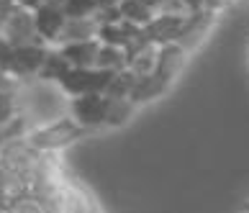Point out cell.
Segmentation results:
<instances>
[{
	"label": "cell",
	"instance_id": "obj_1",
	"mask_svg": "<svg viewBox=\"0 0 249 213\" xmlns=\"http://www.w3.org/2000/svg\"><path fill=\"white\" fill-rule=\"evenodd\" d=\"M88 134V128H82L72 116H57V118H49L44 124H36L29 128V144L34 146L36 152H54L59 154L62 149H67L75 142H80L82 136Z\"/></svg>",
	"mask_w": 249,
	"mask_h": 213
},
{
	"label": "cell",
	"instance_id": "obj_2",
	"mask_svg": "<svg viewBox=\"0 0 249 213\" xmlns=\"http://www.w3.org/2000/svg\"><path fill=\"white\" fill-rule=\"evenodd\" d=\"M44 208L54 211V213H85V211H98V203L93 200V195L80 188L75 180H64L62 185L52 188L49 193L39 195Z\"/></svg>",
	"mask_w": 249,
	"mask_h": 213
},
{
	"label": "cell",
	"instance_id": "obj_3",
	"mask_svg": "<svg viewBox=\"0 0 249 213\" xmlns=\"http://www.w3.org/2000/svg\"><path fill=\"white\" fill-rule=\"evenodd\" d=\"M47 49L49 44H21V46H11L8 57L3 59L0 70L8 72L11 77L21 80V82H29L36 80L41 72V64L44 57H47Z\"/></svg>",
	"mask_w": 249,
	"mask_h": 213
},
{
	"label": "cell",
	"instance_id": "obj_4",
	"mask_svg": "<svg viewBox=\"0 0 249 213\" xmlns=\"http://www.w3.org/2000/svg\"><path fill=\"white\" fill-rule=\"evenodd\" d=\"M116 72L103 70V67H72L57 85L67 98L72 95H82V92H106L108 82Z\"/></svg>",
	"mask_w": 249,
	"mask_h": 213
},
{
	"label": "cell",
	"instance_id": "obj_5",
	"mask_svg": "<svg viewBox=\"0 0 249 213\" xmlns=\"http://www.w3.org/2000/svg\"><path fill=\"white\" fill-rule=\"evenodd\" d=\"M106 113H108V95L106 92H82V95L70 98V116L82 126V128H100L106 126Z\"/></svg>",
	"mask_w": 249,
	"mask_h": 213
},
{
	"label": "cell",
	"instance_id": "obj_6",
	"mask_svg": "<svg viewBox=\"0 0 249 213\" xmlns=\"http://www.w3.org/2000/svg\"><path fill=\"white\" fill-rule=\"evenodd\" d=\"M0 34H3L13 46H21V44H44L41 41V34H39V26H36L34 8H26V5H16V11L5 18L3 26H0Z\"/></svg>",
	"mask_w": 249,
	"mask_h": 213
},
{
	"label": "cell",
	"instance_id": "obj_7",
	"mask_svg": "<svg viewBox=\"0 0 249 213\" xmlns=\"http://www.w3.org/2000/svg\"><path fill=\"white\" fill-rule=\"evenodd\" d=\"M188 59V49L182 44L178 41H167V44H160V52H157V67L152 72V80L160 85V90L164 92L172 82L175 77L180 75V70H182V64H185Z\"/></svg>",
	"mask_w": 249,
	"mask_h": 213
},
{
	"label": "cell",
	"instance_id": "obj_8",
	"mask_svg": "<svg viewBox=\"0 0 249 213\" xmlns=\"http://www.w3.org/2000/svg\"><path fill=\"white\" fill-rule=\"evenodd\" d=\"M190 13H167V11H157V16L144 26V36L152 44H167V41H178L182 29H185Z\"/></svg>",
	"mask_w": 249,
	"mask_h": 213
},
{
	"label": "cell",
	"instance_id": "obj_9",
	"mask_svg": "<svg viewBox=\"0 0 249 213\" xmlns=\"http://www.w3.org/2000/svg\"><path fill=\"white\" fill-rule=\"evenodd\" d=\"M34 13H36V26H39L41 41L49 44V46H57L59 39H62L64 23H67V13H64V8L39 5V8H34Z\"/></svg>",
	"mask_w": 249,
	"mask_h": 213
},
{
	"label": "cell",
	"instance_id": "obj_10",
	"mask_svg": "<svg viewBox=\"0 0 249 213\" xmlns=\"http://www.w3.org/2000/svg\"><path fill=\"white\" fill-rule=\"evenodd\" d=\"M216 21V11H208V8H198V11H193L185 21V29H182L178 44H182L185 49H196V46L203 41V36L211 31V26Z\"/></svg>",
	"mask_w": 249,
	"mask_h": 213
},
{
	"label": "cell",
	"instance_id": "obj_11",
	"mask_svg": "<svg viewBox=\"0 0 249 213\" xmlns=\"http://www.w3.org/2000/svg\"><path fill=\"white\" fill-rule=\"evenodd\" d=\"M142 34H144V26L126 21V18H118V21H110V23H100L98 39L103 44H116V46H124L126 49L136 39H142Z\"/></svg>",
	"mask_w": 249,
	"mask_h": 213
},
{
	"label": "cell",
	"instance_id": "obj_12",
	"mask_svg": "<svg viewBox=\"0 0 249 213\" xmlns=\"http://www.w3.org/2000/svg\"><path fill=\"white\" fill-rule=\"evenodd\" d=\"M100 44H103L100 39H85V41L59 44V49L64 52V57L72 62V67H95Z\"/></svg>",
	"mask_w": 249,
	"mask_h": 213
},
{
	"label": "cell",
	"instance_id": "obj_13",
	"mask_svg": "<svg viewBox=\"0 0 249 213\" xmlns=\"http://www.w3.org/2000/svg\"><path fill=\"white\" fill-rule=\"evenodd\" d=\"M100 34V21L98 16H80V18H67L62 31L59 44H70V41H85V39H98ZM57 44V46H59Z\"/></svg>",
	"mask_w": 249,
	"mask_h": 213
},
{
	"label": "cell",
	"instance_id": "obj_14",
	"mask_svg": "<svg viewBox=\"0 0 249 213\" xmlns=\"http://www.w3.org/2000/svg\"><path fill=\"white\" fill-rule=\"evenodd\" d=\"M72 70V62L64 57V52L59 49V46H49L47 49V57H44V64H41V72H39V77L36 80H41V82H57L67 75V72Z\"/></svg>",
	"mask_w": 249,
	"mask_h": 213
},
{
	"label": "cell",
	"instance_id": "obj_15",
	"mask_svg": "<svg viewBox=\"0 0 249 213\" xmlns=\"http://www.w3.org/2000/svg\"><path fill=\"white\" fill-rule=\"evenodd\" d=\"M134 108H136V100L131 95H108L106 126H124L131 118Z\"/></svg>",
	"mask_w": 249,
	"mask_h": 213
},
{
	"label": "cell",
	"instance_id": "obj_16",
	"mask_svg": "<svg viewBox=\"0 0 249 213\" xmlns=\"http://www.w3.org/2000/svg\"><path fill=\"white\" fill-rule=\"evenodd\" d=\"M157 52H160V46H157V44L142 46L139 52H134L131 57H128V70H131L136 77L152 75L154 67H157Z\"/></svg>",
	"mask_w": 249,
	"mask_h": 213
},
{
	"label": "cell",
	"instance_id": "obj_17",
	"mask_svg": "<svg viewBox=\"0 0 249 213\" xmlns=\"http://www.w3.org/2000/svg\"><path fill=\"white\" fill-rule=\"evenodd\" d=\"M95 67H103V70H110V72L126 70V67H128L126 49H124V46H116V44H100Z\"/></svg>",
	"mask_w": 249,
	"mask_h": 213
},
{
	"label": "cell",
	"instance_id": "obj_18",
	"mask_svg": "<svg viewBox=\"0 0 249 213\" xmlns=\"http://www.w3.org/2000/svg\"><path fill=\"white\" fill-rule=\"evenodd\" d=\"M118 8H121V16L126 21H134L139 26H146L157 16V8H152L149 3H144V0H121Z\"/></svg>",
	"mask_w": 249,
	"mask_h": 213
},
{
	"label": "cell",
	"instance_id": "obj_19",
	"mask_svg": "<svg viewBox=\"0 0 249 213\" xmlns=\"http://www.w3.org/2000/svg\"><path fill=\"white\" fill-rule=\"evenodd\" d=\"M29 128H31V121L21 113V110H18L13 118L3 121L0 124V149H3L5 144L16 142V139H23L26 134H29Z\"/></svg>",
	"mask_w": 249,
	"mask_h": 213
},
{
	"label": "cell",
	"instance_id": "obj_20",
	"mask_svg": "<svg viewBox=\"0 0 249 213\" xmlns=\"http://www.w3.org/2000/svg\"><path fill=\"white\" fill-rule=\"evenodd\" d=\"M62 8L67 18H80V16H98L100 3L98 0H64Z\"/></svg>",
	"mask_w": 249,
	"mask_h": 213
},
{
	"label": "cell",
	"instance_id": "obj_21",
	"mask_svg": "<svg viewBox=\"0 0 249 213\" xmlns=\"http://www.w3.org/2000/svg\"><path fill=\"white\" fill-rule=\"evenodd\" d=\"M18 90H0V124L18 113Z\"/></svg>",
	"mask_w": 249,
	"mask_h": 213
},
{
	"label": "cell",
	"instance_id": "obj_22",
	"mask_svg": "<svg viewBox=\"0 0 249 213\" xmlns=\"http://www.w3.org/2000/svg\"><path fill=\"white\" fill-rule=\"evenodd\" d=\"M234 0H200V8H208V11H224V8H229Z\"/></svg>",
	"mask_w": 249,
	"mask_h": 213
},
{
	"label": "cell",
	"instance_id": "obj_23",
	"mask_svg": "<svg viewBox=\"0 0 249 213\" xmlns=\"http://www.w3.org/2000/svg\"><path fill=\"white\" fill-rule=\"evenodd\" d=\"M16 5H18L16 0H0V26H3V23H5V18L16 11Z\"/></svg>",
	"mask_w": 249,
	"mask_h": 213
},
{
	"label": "cell",
	"instance_id": "obj_24",
	"mask_svg": "<svg viewBox=\"0 0 249 213\" xmlns=\"http://www.w3.org/2000/svg\"><path fill=\"white\" fill-rule=\"evenodd\" d=\"M18 5H26V8H39L41 0H16Z\"/></svg>",
	"mask_w": 249,
	"mask_h": 213
},
{
	"label": "cell",
	"instance_id": "obj_25",
	"mask_svg": "<svg viewBox=\"0 0 249 213\" xmlns=\"http://www.w3.org/2000/svg\"><path fill=\"white\" fill-rule=\"evenodd\" d=\"M41 5H57V8H62L64 0H41Z\"/></svg>",
	"mask_w": 249,
	"mask_h": 213
},
{
	"label": "cell",
	"instance_id": "obj_26",
	"mask_svg": "<svg viewBox=\"0 0 249 213\" xmlns=\"http://www.w3.org/2000/svg\"><path fill=\"white\" fill-rule=\"evenodd\" d=\"M98 3H100V8H108V5H118L121 0H98Z\"/></svg>",
	"mask_w": 249,
	"mask_h": 213
},
{
	"label": "cell",
	"instance_id": "obj_27",
	"mask_svg": "<svg viewBox=\"0 0 249 213\" xmlns=\"http://www.w3.org/2000/svg\"><path fill=\"white\" fill-rule=\"evenodd\" d=\"M3 172H5V162H3V154H0V178H3Z\"/></svg>",
	"mask_w": 249,
	"mask_h": 213
},
{
	"label": "cell",
	"instance_id": "obj_28",
	"mask_svg": "<svg viewBox=\"0 0 249 213\" xmlns=\"http://www.w3.org/2000/svg\"><path fill=\"white\" fill-rule=\"evenodd\" d=\"M247 211H249V203H247Z\"/></svg>",
	"mask_w": 249,
	"mask_h": 213
}]
</instances>
